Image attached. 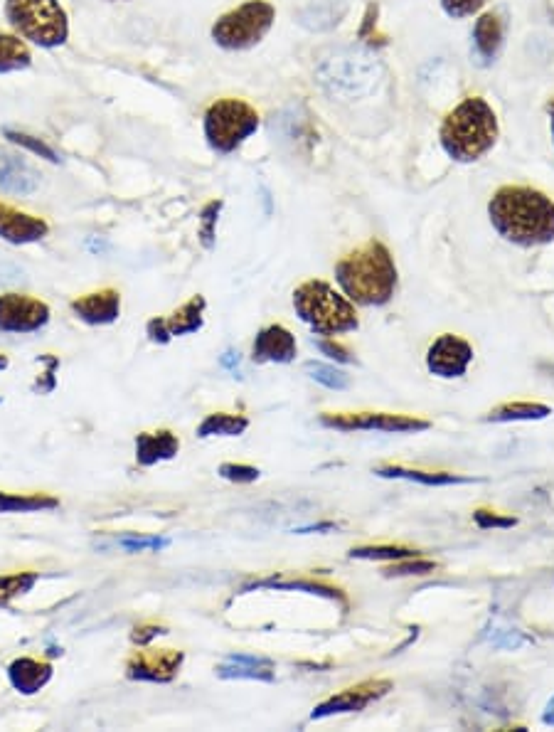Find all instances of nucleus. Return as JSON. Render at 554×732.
I'll use <instances>...</instances> for the list:
<instances>
[{"instance_id":"obj_1","label":"nucleus","mask_w":554,"mask_h":732,"mask_svg":"<svg viewBox=\"0 0 554 732\" xmlns=\"http://www.w3.org/2000/svg\"><path fill=\"white\" fill-rule=\"evenodd\" d=\"M490 222L508 242L535 247L554 240V203L545 193L508 185L488 205Z\"/></svg>"},{"instance_id":"obj_2","label":"nucleus","mask_w":554,"mask_h":732,"mask_svg":"<svg viewBox=\"0 0 554 732\" xmlns=\"http://www.w3.org/2000/svg\"><path fill=\"white\" fill-rule=\"evenodd\" d=\"M335 279L345 294L362 306H382L397 289V267L390 249L382 242H367L358 252L348 254L335 267Z\"/></svg>"},{"instance_id":"obj_3","label":"nucleus","mask_w":554,"mask_h":732,"mask_svg":"<svg viewBox=\"0 0 554 732\" xmlns=\"http://www.w3.org/2000/svg\"><path fill=\"white\" fill-rule=\"evenodd\" d=\"M441 146L458 163H473L493 148L498 139V119L481 97H468L449 111L441 124Z\"/></svg>"},{"instance_id":"obj_4","label":"nucleus","mask_w":554,"mask_h":732,"mask_svg":"<svg viewBox=\"0 0 554 732\" xmlns=\"http://www.w3.org/2000/svg\"><path fill=\"white\" fill-rule=\"evenodd\" d=\"M294 306L298 316L321 336L348 333L360 326L358 311L345 296H340L333 286L321 279L301 284L294 291Z\"/></svg>"},{"instance_id":"obj_5","label":"nucleus","mask_w":554,"mask_h":732,"mask_svg":"<svg viewBox=\"0 0 554 732\" xmlns=\"http://www.w3.org/2000/svg\"><path fill=\"white\" fill-rule=\"evenodd\" d=\"M5 18L23 40L42 50L62 47L69 37V20L60 0H5Z\"/></svg>"},{"instance_id":"obj_6","label":"nucleus","mask_w":554,"mask_h":732,"mask_svg":"<svg viewBox=\"0 0 554 732\" xmlns=\"http://www.w3.org/2000/svg\"><path fill=\"white\" fill-rule=\"evenodd\" d=\"M259 129V114L242 99H217L205 111V139L217 153H232Z\"/></svg>"},{"instance_id":"obj_7","label":"nucleus","mask_w":554,"mask_h":732,"mask_svg":"<svg viewBox=\"0 0 554 732\" xmlns=\"http://www.w3.org/2000/svg\"><path fill=\"white\" fill-rule=\"evenodd\" d=\"M274 18V5L266 0H247L212 25V40L225 50H249L264 40L274 25Z\"/></svg>"},{"instance_id":"obj_8","label":"nucleus","mask_w":554,"mask_h":732,"mask_svg":"<svg viewBox=\"0 0 554 732\" xmlns=\"http://www.w3.org/2000/svg\"><path fill=\"white\" fill-rule=\"evenodd\" d=\"M321 422L326 427L343 429H377V432H424L431 424L426 419H417L409 415H390V412H348V415H323Z\"/></svg>"},{"instance_id":"obj_9","label":"nucleus","mask_w":554,"mask_h":732,"mask_svg":"<svg viewBox=\"0 0 554 732\" xmlns=\"http://www.w3.org/2000/svg\"><path fill=\"white\" fill-rule=\"evenodd\" d=\"M50 321V309L45 301L28 294L0 296V331L3 333H33Z\"/></svg>"},{"instance_id":"obj_10","label":"nucleus","mask_w":554,"mask_h":732,"mask_svg":"<svg viewBox=\"0 0 554 732\" xmlns=\"http://www.w3.org/2000/svg\"><path fill=\"white\" fill-rule=\"evenodd\" d=\"M471 360H473L471 343L446 333V336L436 338V341L431 343L429 353H426V368H429L434 375H439V378H461V375H466Z\"/></svg>"},{"instance_id":"obj_11","label":"nucleus","mask_w":554,"mask_h":732,"mask_svg":"<svg viewBox=\"0 0 554 732\" xmlns=\"http://www.w3.org/2000/svg\"><path fill=\"white\" fill-rule=\"evenodd\" d=\"M180 666H183V654L173 649H158V651H136L129 661H126V676L133 681H153V683H168L178 676Z\"/></svg>"},{"instance_id":"obj_12","label":"nucleus","mask_w":554,"mask_h":732,"mask_svg":"<svg viewBox=\"0 0 554 732\" xmlns=\"http://www.w3.org/2000/svg\"><path fill=\"white\" fill-rule=\"evenodd\" d=\"M392 691V681H365L353 688H345L338 696L323 700L316 710L311 713L313 720L328 718L335 713H353V710H362L372 703V700L387 696Z\"/></svg>"},{"instance_id":"obj_13","label":"nucleus","mask_w":554,"mask_h":732,"mask_svg":"<svg viewBox=\"0 0 554 732\" xmlns=\"http://www.w3.org/2000/svg\"><path fill=\"white\" fill-rule=\"evenodd\" d=\"M202 311H205V299L202 296H193L185 306L173 311L168 318H153L148 323V336L156 343H168L170 338L185 336V333H195L202 328Z\"/></svg>"},{"instance_id":"obj_14","label":"nucleus","mask_w":554,"mask_h":732,"mask_svg":"<svg viewBox=\"0 0 554 732\" xmlns=\"http://www.w3.org/2000/svg\"><path fill=\"white\" fill-rule=\"evenodd\" d=\"M50 232L42 217L20 212L10 205L0 203V237L10 244H33L40 242Z\"/></svg>"},{"instance_id":"obj_15","label":"nucleus","mask_w":554,"mask_h":732,"mask_svg":"<svg viewBox=\"0 0 554 732\" xmlns=\"http://www.w3.org/2000/svg\"><path fill=\"white\" fill-rule=\"evenodd\" d=\"M72 311L89 326H106L121 316V294L114 289H101L72 301Z\"/></svg>"},{"instance_id":"obj_16","label":"nucleus","mask_w":554,"mask_h":732,"mask_svg":"<svg viewBox=\"0 0 554 732\" xmlns=\"http://www.w3.org/2000/svg\"><path fill=\"white\" fill-rule=\"evenodd\" d=\"M296 353V338L291 336L289 328L279 326V323L266 326L254 341V360L257 363H291Z\"/></svg>"},{"instance_id":"obj_17","label":"nucleus","mask_w":554,"mask_h":732,"mask_svg":"<svg viewBox=\"0 0 554 732\" xmlns=\"http://www.w3.org/2000/svg\"><path fill=\"white\" fill-rule=\"evenodd\" d=\"M40 185V175L25 158L0 151V190L10 195H30Z\"/></svg>"},{"instance_id":"obj_18","label":"nucleus","mask_w":554,"mask_h":732,"mask_svg":"<svg viewBox=\"0 0 554 732\" xmlns=\"http://www.w3.org/2000/svg\"><path fill=\"white\" fill-rule=\"evenodd\" d=\"M180 439L168 429L161 432H143L136 437V461L141 466H153L158 461H168L178 454Z\"/></svg>"},{"instance_id":"obj_19","label":"nucleus","mask_w":554,"mask_h":732,"mask_svg":"<svg viewBox=\"0 0 554 732\" xmlns=\"http://www.w3.org/2000/svg\"><path fill=\"white\" fill-rule=\"evenodd\" d=\"M8 678L15 691H20L23 696H33V693L42 691L50 683L52 666L37 659H18L10 663Z\"/></svg>"},{"instance_id":"obj_20","label":"nucleus","mask_w":554,"mask_h":732,"mask_svg":"<svg viewBox=\"0 0 554 732\" xmlns=\"http://www.w3.org/2000/svg\"><path fill=\"white\" fill-rule=\"evenodd\" d=\"M220 678H249V681H274V666L254 656H232L229 663L217 668Z\"/></svg>"},{"instance_id":"obj_21","label":"nucleus","mask_w":554,"mask_h":732,"mask_svg":"<svg viewBox=\"0 0 554 732\" xmlns=\"http://www.w3.org/2000/svg\"><path fill=\"white\" fill-rule=\"evenodd\" d=\"M377 476L382 479H407V481H417V484H426V486H451V484H471V479H463V476L456 474H429V471H417V469H404V466H380L375 471Z\"/></svg>"},{"instance_id":"obj_22","label":"nucleus","mask_w":554,"mask_h":732,"mask_svg":"<svg viewBox=\"0 0 554 732\" xmlns=\"http://www.w3.org/2000/svg\"><path fill=\"white\" fill-rule=\"evenodd\" d=\"M33 65V55L20 35L0 33V74L28 70Z\"/></svg>"},{"instance_id":"obj_23","label":"nucleus","mask_w":554,"mask_h":732,"mask_svg":"<svg viewBox=\"0 0 554 732\" xmlns=\"http://www.w3.org/2000/svg\"><path fill=\"white\" fill-rule=\"evenodd\" d=\"M473 40H476L478 55H481L486 62L493 60V57L498 55L500 45H503V23H500L498 15L495 13L483 15V18L476 23V30H473Z\"/></svg>"},{"instance_id":"obj_24","label":"nucleus","mask_w":554,"mask_h":732,"mask_svg":"<svg viewBox=\"0 0 554 732\" xmlns=\"http://www.w3.org/2000/svg\"><path fill=\"white\" fill-rule=\"evenodd\" d=\"M249 427V419L242 415L215 412L197 427V437H239Z\"/></svg>"},{"instance_id":"obj_25","label":"nucleus","mask_w":554,"mask_h":732,"mask_svg":"<svg viewBox=\"0 0 554 732\" xmlns=\"http://www.w3.org/2000/svg\"><path fill=\"white\" fill-rule=\"evenodd\" d=\"M60 501L52 496H18V493H3L0 491V513H33V511H47V508H57Z\"/></svg>"},{"instance_id":"obj_26","label":"nucleus","mask_w":554,"mask_h":732,"mask_svg":"<svg viewBox=\"0 0 554 732\" xmlns=\"http://www.w3.org/2000/svg\"><path fill=\"white\" fill-rule=\"evenodd\" d=\"M550 415V407L537 405V402H510L500 405L490 412V422H518V419H542Z\"/></svg>"},{"instance_id":"obj_27","label":"nucleus","mask_w":554,"mask_h":732,"mask_svg":"<svg viewBox=\"0 0 554 732\" xmlns=\"http://www.w3.org/2000/svg\"><path fill=\"white\" fill-rule=\"evenodd\" d=\"M350 558L358 560H407L417 558V553L402 545H372V548H353Z\"/></svg>"},{"instance_id":"obj_28","label":"nucleus","mask_w":554,"mask_h":732,"mask_svg":"<svg viewBox=\"0 0 554 732\" xmlns=\"http://www.w3.org/2000/svg\"><path fill=\"white\" fill-rule=\"evenodd\" d=\"M259 587H274V590H303V592H311V594H321V597L328 599H340L345 604V594L338 590V587H330L323 585V582H276V580H266L259 582Z\"/></svg>"},{"instance_id":"obj_29","label":"nucleus","mask_w":554,"mask_h":732,"mask_svg":"<svg viewBox=\"0 0 554 732\" xmlns=\"http://www.w3.org/2000/svg\"><path fill=\"white\" fill-rule=\"evenodd\" d=\"M306 373L311 375L316 383L330 387V390H345L350 385L348 375L338 368H330V365L323 363H306Z\"/></svg>"},{"instance_id":"obj_30","label":"nucleus","mask_w":554,"mask_h":732,"mask_svg":"<svg viewBox=\"0 0 554 732\" xmlns=\"http://www.w3.org/2000/svg\"><path fill=\"white\" fill-rule=\"evenodd\" d=\"M5 139L13 141L15 146H20V148H28L30 153H35V156L45 158V161H50V163H57V161H60V158H57V153L52 151V148L47 146L45 141L35 139V136H30V134H23V131L5 129Z\"/></svg>"},{"instance_id":"obj_31","label":"nucleus","mask_w":554,"mask_h":732,"mask_svg":"<svg viewBox=\"0 0 554 732\" xmlns=\"http://www.w3.org/2000/svg\"><path fill=\"white\" fill-rule=\"evenodd\" d=\"M35 582H37V575L0 577V602H8V599L15 597V594L30 592V590H33Z\"/></svg>"},{"instance_id":"obj_32","label":"nucleus","mask_w":554,"mask_h":732,"mask_svg":"<svg viewBox=\"0 0 554 732\" xmlns=\"http://www.w3.org/2000/svg\"><path fill=\"white\" fill-rule=\"evenodd\" d=\"M436 570V562L431 560H412L407 558V562L402 560H394L392 567H387V575H429V572Z\"/></svg>"},{"instance_id":"obj_33","label":"nucleus","mask_w":554,"mask_h":732,"mask_svg":"<svg viewBox=\"0 0 554 732\" xmlns=\"http://www.w3.org/2000/svg\"><path fill=\"white\" fill-rule=\"evenodd\" d=\"M488 0H441V8L446 10L449 18H468V15L478 13Z\"/></svg>"},{"instance_id":"obj_34","label":"nucleus","mask_w":554,"mask_h":732,"mask_svg":"<svg viewBox=\"0 0 554 732\" xmlns=\"http://www.w3.org/2000/svg\"><path fill=\"white\" fill-rule=\"evenodd\" d=\"M220 474L227 481H237V484H252V481L259 479V469L244 464H222Z\"/></svg>"},{"instance_id":"obj_35","label":"nucleus","mask_w":554,"mask_h":732,"mask_svg":"<svg viewBox=\"0 0 554 732\" xmlns=\"http://www.w3.org/2000/svg\"><path fill=\"white\" fill-rule=\"evenodd\" d=\"M40 363L45 365V373H42V380L45 383H40L37 387H33L35 392H40V395H45V392H52L57 387V368H60V358H55V355H40Z\"/></svg>"},{"instance_id":"obj_36","label":"nucleus","mask_w":554,"mask_h":732,"mask_svg":"<svg viewBox=\"0 0 554 732\" xmlns=\"http://www.w3.org/2000/svg\"><path fill=\"white\" fill-rule=\"evenodd\" d=\"M222 203H210L205 210H202V242L205 247H212V237H215V222L217 215H220Z\"/></svg>"},{"instance_id":"obj_37","label":"nucleus","mask_w":554,"mask_h":732,"mask_svg":"<svg viewBox=\"0 0 554 732\" xmlns=\"http://www.w3.org/2000/svg\"><path fill=\"white\" fill-rule=\"evenodd\" d=\"M473 518H476V523L481 525V528H513L515 525V518L498 516V513L486 511V508H478V511L473 513Z\"/></svg>"},{"instance_id":"obj_38","label":"nucleus","mask_w":554,"mask_h":732,"mask_svg":"<svg viewBox=\"0 0 554 732\" xmlns=\"http://www.w3.org/2000/svg\"><path fill=\"white\" fill-rule=\"evenodd\" d=\"M119 545L121 548L131 550V553H136V550H161L168 545V540L165 538H121Z\"/></svg>"},{"instance_id":"obj_39","label":"nucleus","mask_w":554,"mask_h":732,"mask_svg":"<svg viewBox=\"0 0 554 732\" xmlns=\"http://www.w3.org/2000/svg\"><path fill=\"white\" fill-rule=\"evenodd\" d=\"M158 634H165L163 627H153V624H143V627L133 629L131 639H133V644L148 646V644H151V639H156Z\"/></svg>"},{"instance_id":"obj_40","label":"nucleus","mask_w":554,"mask_h":732,"mask_svg":"<svg viewBox=\"0 0 554 732\" xmlns=\"http://www.w3.org/2000/svg\"><path fill=\"white\" fill-rule=\"evenodd\" d=\"M316 346L321 348L323 353H326V355H330V358L340 360V363H353V355H350L348 350H345L343 346H340V343H333V341H318Z\"/></svg>"},{"instance_id":"obj_41","label":"nucleus","mask_w":554,"mask_h":732,"mask_svg":"<svg viewBox=\"0 0 554 732\" xmlns=\"http://www.w3.org/2000/svg\"><path fill=\"white\" fill-rule=\"evenodd\" d=\"M237 363H239V358L234 353H225V358H222V365H225V368L234 370V365H237Z\"/></svg>"},{"instance_id":"obj_42","label":"nucleus","mask_w":554,"mask_h":732,"mask_svg":"<svg viewBox=\"0 0 554 732\" xmlns=\"http://www.w3.org/2000/svg\"><path fill=\"white\" fill-rule=\"evenodd\" d=\"M545 723H550V725H554V700H552V703H550V705H547V713H545Z\"/></svg>"},{"instance_id":"obj_43","label":"nucleus","mask_w":554,"mask_h":732,"mask_svg":"<svg viewBox=\"0 0 554 732\" xmlns=\"http://www.w3.org/2000/svg\"><path fill=\"white\" fill-rule=\"evenodd\" d=\"M5 368H8V358H5V355H0V370H5Z\"/></svg>"},{"instance_id":"obj_44","label":"nucleus","mask_w":554,"mask_h":732,"mask_svg":"<svg viewBox=\"0 0 554 732\" xmlns=\"http://www.w3.org/2000/svg\"><path fill=\"white\" fill-rule=\"evenodd\" d=\"M550 114H552V136H554V99L550 102Z\"/></svg>"}]
</instances>
